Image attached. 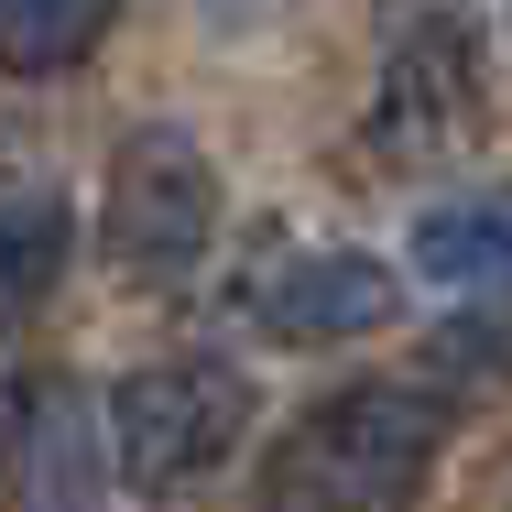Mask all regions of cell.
<instances>
[{"mask_svg": "<svg viewBox=\"0 0 512 512\" xmlns=\"http://www.w3.org/2000/svg\"><path fill=\"white\" fill-rule=\"evenodd\" d=\"M55 273H66V207H55V197L0 207V327L33 306V295H44Z\"/></svg>", "mask_w": 512, "mask_h": 512, "instance_id": "9", "label": "cell"}, {"mask_svg": "<svg viewBox=\"0 0 512 512\" xmlns=\"http://www.w3.org/2000/svg\"><path fill=\"white\" fill-rule=\"evenodd\" d=\"M251 436V382L229 360H153L109 393V469L142 502H175L229 469V447Z\"/></svg>", "mask_w": 512, "mask_h": 512, "instance_id": "2", "label": "cell"}, {"mask_svg": "<svg viewBox=\"0 0 512 512\" xmlns=\"http://www.w3.org/2000/svg\"><path fill=\"white\" fill-rule=\"evenodd\" d=\"M414 273L425 284H512V197H436L414 218Z\"/></svg>", "mask_w": 512, "mask_h": 512, "instance_id": "7", "label": "cell"}, {"mask_svg": "<svg viewBox=\"0 0 512 512\" xmlns=\"http://www.w3.org/2000/svg\"><path fill=\"white\" fill-rule=\"evenodd\" d=\"M480 131V44L458 11H404L393 55H382V99H371V142L382 164H425L447 142Z\"/></svg>", "mask_w": 512, "mask_h": 512, "instance_id": "4", "label": "cell"}, {"mask_svg": "<svg viewBox=\"0 0 512 512\" xmlns=\"http://www.w3.org/2000/svg\"><path fill=\"white\" fill-rule=\"evenodd\" d=\"M11 491H22V512H99V491H109L99 404L77 382H33V404L11 425Z\"/></svg>", "mask_w": 512, "mask_h": 512, "instance_id": "6", "label": "cell"}, {"mask_svg": "<svg viewBox=\"0 0 512 512\" xmlns=\"http://www.w3.org/2000/svg\"><path fill=\"white\" fill-rule=\"evenodd\" d=\"M251 327L284 349H327V338H371L393 327V273L371 251H284L251 273Z\"/></svg>", "mask_w": 512, "mask_h": 512, "instance_id": "5", "label": "cell"}, {"mask_svg": "<svg viewBox=\"0 0 512 512\" xmlns=\"http://www.w3.org/2000/svg\"><path fill=\"white\" fill-rule=\"evenodd\" d=\"M99 240H109V262L142 273V284H175V273L207 262V240H218V164H207L197 131L153 120V131H131L109 153Z\"/></svg>", "mask_w": 512, "mask_h": 512, "instance_id": "3", "label": "cell"}, {"mask_svg": "<svg viewBox=\"0 0 512 512\" xmlns=\"http://www.w3.org/2000/svg\"><path fill=\"white\" fill-rule=\"evenodd\" d=\"M447 447V404L425 382H349L273 447L251 512H404Z\"/></svg>", "mask_w": 512, "mask_h": 512, "instance_id": "1", "label": "cell"}, {"mask_svg": "<svg viewBox=\"0 0 512 512\" xmlns=\"http://www.w3.org/2000/svg\"><path fill=\"white\" fill-rule=\"evenodd\" d=\"M120 0H0V77H66L88 66Z\"/></svg>", "mask_w": 512, "mask_h": 512, "instance_id": "8", "label": "cell"}]
</instances>
